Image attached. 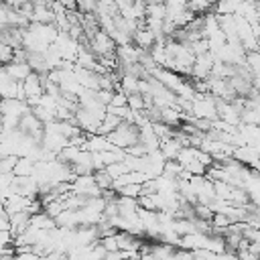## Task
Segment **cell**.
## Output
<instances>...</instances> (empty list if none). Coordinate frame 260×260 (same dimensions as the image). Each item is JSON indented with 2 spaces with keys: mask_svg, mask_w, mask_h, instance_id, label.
<instances>
[{
  "mask_svg": "<svg viewBox=\"0 0 260 260\" xmlns=\"http://www.w3.org/2000/svg\"><path fill=\"white\" fill-rule=\"evenodd\" d=\"M183 148L185 146H183V142L179 138H169V140H162L160 142V150L167 156V160H177V156L181 154Z\"/></svg>",
  "mask_w": 260,
  "mask_h": 260,
  "instance_id": "obj_5",
  "label": "cell"
},
{
  "mask_svg": "<svg viewBox=\"0 0 260 260\" xmlns=\"http://www.w3.org/2000/svg\"><path fill=\"white\" fill-rule=\"evenodd\" d=\"M93 177H95V183H98V187H100L102 191H110V189H114V177H112L106 169H104V171H95Z\"/></svg>",
  "mask_w": 260,
  "mask_h": 260,
  "instance_id": "obj_8",
  "label": "cell"
},
{
  "mask_svg": "<svg viewBox=\"0 0 260 260\" xmlns=\"http://www.w3.org/2000/svg\"><path fill=\"white\" fill-rule=\"evenodd\" d=\"M246 65H248V69L252 71L254 77L260 75V49H258V51H248V53H246Z\"/></svg>",
  "mask_w": 260,
  "mask_h": 260,
  "instance_id": "obj_10",
  "label": "cell"
},
{
  "mask_svg": "<svg viewBox=\"0 0 260 260\" xmlns=\"http://www.w3.org/2000/svg\"><path fill=\"white\" fill-rule=\"evenodd\" d=\"M167 4L165 2H158V4H150L146 6V16L148 18H158V20H167Z\"/></svg>",
  "mask_w": 260,
  "mask_h": 260,
  "instance_id": "obj_11",
  "label": "cell"
},
{
  "mask_svg": "<svg viewBox=\"0 0 260 260\" xmlns=\"http://www.w3.org/2000/svg\"><path fill=\"white\" fill-rule=\"evenodd\" d=\"M87 45H89V49L98 55V57H108V55H116V51H118V45H116V41L108 35V32H104L102 28L87 41Z\"/></svg>",
  "mask_w": 260,
  "mask_h": 260,
  "instance_id": "obj_1",
  "label": "cell"
},
{
  "mask_svg": "<svg viewBox=\"0 0 260 260\" xmlns=\"http://www.w3.org/2000/svg\"><path fill=\"white\" fill-rule=\"evenodd\" d=\"M4 71H6L12 79H16V81H24V79L32 73V67L28 65V61H12V63L4 65Z\"/></svg>",
  "mask_w": 260,
  "mask_h": 260,
  "instance_id": "obj_4",
  "label": "cell"
},
{
  "mask_svg": "<svg viewBox=\"0 0 260 260\" xmlns=\"http://www.w3.org/2000/svg\"><path fill=\"white\" fill-rule=\"evenodd\" d=\"M116 193H118V195H122V197H132V199H138V197L142 195V185H140V183H130V185H126V187L118 189Z\"/></svg>",
  "mask_w": 260,
  "mask_h": 260,
  "instance_id": "obj_12",
  "label": "cell"
},
{
  "mask_svg": "<svg viewBox=\"0 0 260 260\" xmlns=\"http://www.w3.org/2000/svg\"><path fill=\"white\" fill-rule=\"evenodd\" d=\"M35 165H37L35 158H30V156H20L18 162H16L14 175H16V177H32V173H35Z\"/></svg>",
  "mask_w": 260,
  "mask_h": 260,
  "instance_id": "obj_6",
  "label": "cell"
},
{
  "mask_svg": "<svg viewBox=\"0 0 260 260\" xmlns=\"http://www.w3.org/2000/svg\"><path fill=\"white\" fill-rule=\"evenodd\" d=\"M110 106H128V95H126L122 89H116Z\"/></svg>",
  "mask_w": 260,
  "mask_h": 260,
  "instance_id": "obj_17",
  "label": "cell"
},
{
  "mask_svg": "<svg viewBox=\"0 0 260 260\" xmlns=\"http://www.w3.org/2000/svg\"><path fill=\"white\" fill-rule=\"evenodd\" d=\"M126 154H130V156H146L148 154V148L142 144V142H138V144H134V146H130V148H126Z\"/></svg>",
  "mask_w": 260,
  "mask_h": 260,
  "instance_id": "obj_16",
  "label": "cell"
},
{
  "mask_svg": "<svg viewBox=\"0 0 260 260\" xmlns=\"http://www.w3.org/2000/svg\"><path fill=\"white\" fill-rule=\"evenodd\" d=\"M100 244H102L108 252H118V250H120V246H118V234H116V236L102 238V240H100Z\"/></svg>",
  "mask_w": 260,
  "mask_h": 260,
  "instance_id": "obj_14",
  "label": "cell"
},
{
  "mask_svg": "<svg viewBox=\"0 0 260 260\" xmlns=\"http://www.w3.org/2000/svg\"><path fill=\"white\" fill-rule=\"evenodd\" d=\"M14 260H43V256H39L37 252H24V254H16Z\"/></svg>",
  "mask_w": 260,
  "mask_h": 260,
  "instance_id": "obj_18",
  "label": "cell"
},
{
  "mask_svg": "<svg viewBox=\"0 0 260 260\" xmlns=\"http://www.w3.org/2000/svg\"><path fill=\"white\" fill-rule=\"evenodd\" d=\"M14 51H16V49H12L10 45H4V43H2L0 53H2V63H4V65H8V63L14 61Z\"/></svg>",
  "mask_w": 260,
  "mask_h": 260,
  "instance_id": "obj_15",
  "label": "cell"
},
{
  "mask_svg": "<svg viewBox=\"0 0 260 260\" xmlns=\"http://www.w3.org/2000/svg\"><path fill=\"white\" fill-rule=\"evenodd\" d=\"M138 207H142V209H146V211H158V203H156V199H154V195H140L138 197Z\"/></svg>",
  "mask_w": 260,
  "mask_h": 260,
  "instance_id": "obj_13",
  "label": "cell"
},
{
  "mask_svg": "<svg viewBox=\"0 0 260 260\" xmlns=\"http://www.w3.org/2000/svg\"><path fill=\"white\" fill-rule=\"evenodd\" d=\"M144 2L150 6V4H158V2H165V0H144Z\"/></svg>",
  "mask_w": 260,
  "mask_h": 260,
  "instance_id": "obj_19",
  "label": "cell"
},
{
  "mask_svg": "<svg viewBox=\"0 0 260 260\" xmlns=\"http://www.w3.org/2000/svg\"><path fill=\"white\" fill-rule=\"evenodd\" d=\"M24 93H26V100H32V98H41L43 93H45V79H43V75H39V73H30L24 81Z\"/></svg>",
  "mask_w": 260,
  "mask_h": 260,
  "instance_id": "obj_2",
  "label": "cell"
},
{
  "mask_svg": "<svg viewBox=\"0 0 260 260\" xmlns=\"http://www.w3.org/2000/svg\"><path fill=\"white\" fill-rule=\"evenodd\" d=\"M185 167L179 162V160H167L165 162V169H162V175L165 177H171V179H179L183 175Z\"/></svg>",
  "mask_w": 260,
  "mask_h": 260,
  "instance_id": "obj_9",
  "label": "cell"
},
{
  "mask_svg": "<svg viewBox=\"0 0 260 260\" xmlns=\"http://www.w3.org/2000/svg\"><path fill=\"white\" fill-rule=\"evenodd\" d=\"M132 43H134L138 49H142V51H150V49L156 45V35H154L150 28H146V26H140V28L134 32V37H132Z\"/></svg>",
  "mask_w": 260,
  "mask_h": 260,
  "instance_id": "obj_3",
  "label": "cell"
},
{
  "mask_svg": "<svg viewBox=\"0 0 260 260\" xmlns=\"http://www.w3.org/2000/svg\"><path fill=\"white\" fill-rule=\"evenodd\" d=\"M126 95H134V93H140V79L134 77V75H122V81H120V87Z\"/></svg>",
  "mask_w": 260,
  "mask_h": 260,
  "instance_id": "obj_7",
  "label": "cell"
}]
</instances>
